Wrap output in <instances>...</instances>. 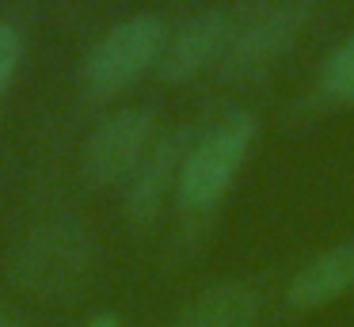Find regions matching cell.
Instances as JSON below:
<instances>
[{
	"label": "cell",
	"mask_w": 354,
	"mask_h": 327,
	"mask_svg": "<svg viewBox=\"0 0 354 327\" xmlns=\"http://www.w3.org/2000/svg\"><path fill=\"white\" fill-rule=\"evenodd\" d=\"M95 266V243L80 221L54 217L35 225L12 259V274L27 293L39 297H77Z\"/></svg>",
	"instance_id": "1"
},
{
	"label": "cell",
	"mask_w": 354,
	"mask_h": 327,
	"mask_svg": "<svg viewBox=\"0 0 354 327\" xmlns=\"http://www.w3.org/2000/svg\"><path fill=\"white\" fill-rule=\"evenodd\" d=\"M255 137H259V118L252 111H232L217 126L202 129L183 160V171H179V187H176L179 209L183 213L214 209L236 183L240 167L248 164Z\"/></svg>",
	"instance_id": "2"
},
{
	"label": "cell",
	"mask_w": 354,
	"mask_h": 327,
	"mask_svg": "<svg viewBox=\"0 0 354 327\" xmlns=\"http://www.w3.org/2000/svg\"><path fill=\"white\" fill-rule=\"evenodd\" d=\"M168 35V23L153 12H138L130 19L115 23L107 35H100V42L88 50L84 65H80L84 88L100 99L133 88L145 73H156Z\"/></svg>",
	"instance_id": "3"
},
{
	"label": "cell",
	"mask_w": 354,
	"mask_h": 327,
	"mask_svg": "<svg viewBox=\"0 0 354 327\" xmlns=\"http://www.w3.org/2000/svg\"><path fill=\"white\" fill-rule=\"evenodd\" d=\"M308 12H313V0H263L255 12L240 15L229 50L217 65L221 76L248 80V76L267 73L301 35Z\"/></svg>",
	"instance_id": "4"
},
{
	"label": "cell",
	"mask_w": 354,
	"mask_h": 327,
	"mask_svg": "<svg viewBox=\"0 0 354 327\" xmlns=\"http://www.w3.org/2000/svg\"><path fill=\"white\" fill-rule=\"evenodd\" d=\"M156 111L149 106H118L111 111L100 126L92 129V137L84 141L80 152V175L88 187H115L126 183L138 164L145 160V152L156 141Z\"/></svg>",
	"instance_id": "5"
},
{
	"label": "cell",
	"mask_w": 354,
	"mask_h": 327,
	"mask_svg": "<svg viewBox=\"0 0 354 327\" xmlns=\"http://www.w3.org/2000/svg\"><path fill=\"white\" fill-rule=\"evenodd\" d=\"M194 141H198L194 126H179L171 133H160L153 141V149L145 152V160L138 164V171L126 179V213L138 228H149L164 213L168 198L179 187V171H183V160Z\"/></svg>",
	"instance_id": "6"
},
{
	"label": "cell",
	"mask_w": 354,
	"mask_h": 327,
	"mask_svg": "<svg viewBox=\"0 0 354 327\" xmlns=\"http://www.w3.org/2000/svg\"><path fill=\"white\" fill-rule=\"evenodd\" d=\"M236 12L229 8H206V12L183 19L176 30L168 35V46L160 53V65L156 76L164 84H187L209 65H221L225 50L232 42V30H236Z\"/></svg>",
	"instance_id": "7"
},
{
	"label": "cell",
	"mask_w": 354,
	"mask_h": 327,
	"mask_svg": "<svg viewBox=\"0 0 354 327\" xmlns=\"http://www.w3.org/2000/svg\"><path fill=\"white\" fill-rule=\"evenodd\" d=\"M346 293H354V240H343L308 259L286 286V304L293 312H316Z\"/></svg>",
	"instance_id": "8"
},
{
	"label": "cell",
	"mask_w": 354,
	"mask_h": 327,
	"mask_svg": "<svg viewBox=\"0 0 354 327\" xmlns=\"http://www.w3.org/2000/svg\"><path fill=\"white\" fill-rule=\"evenodd\" d=\"M255 324H259V297L244 281H214L176 319V327H255Z\"/></svg>",
	"instance_id": "9"
},
{
	"label": "cell",
	"mask_w": 354,
	"mask_h": 327,
	"mask_svg": "<svg viewBox=\"0 0 354 327\" xmlns=\"http://www.w3.org/2000/svg\"><path fill=\"white\" fill-rule=\"evenodd\" d=\"M320 95L328 99V103H339V106L354 103V30L320 65Z\"/></svg>",
	"instance_id": "10"
},
{
	"label": "cell",
	"mask_w": 354,
	"mask_h": 327,
	"mask_svg": "<svg viewBox=\"0 0 354 327\" xmlns=\"http://www.w3.org/2000/svg\"><path fill=\"white\" fill-rule=\"evenodd\" d=\"M19 61H24V38H19V30L12 23H0V99L16 80Z\"/></svg>",
	"instance_id": "11"
},
{
	"label": "cell",
	"mask_w": 354,
	"mask_h": 327,
	"mask_svg": "<svg viewBox=\"0 0 354 327\" xmlns=\"http://www.w3.org/2000/svg\"><path fill=\"white\" fill-rule=\"evenodd\" d=\"M84 327H122L118 324V316H111V312H103V316H95V319H88Z\"/></svg>",
	"instance_id": "12"
},
{
	"label": "cell",
	"mask_w": 354,
	"mask_h": 327,
	"mask_svg": "<svg viewBox=\"0 0 354 327\" xmlns=\"http://www.w3.org/2000/svg\"><path fill=\"white\" fill-rule=\"evenodd\" d=\"M0 327H24V324L16 316H8V312H0Z\"/></svg>",
	"instance_id": "13"
}]
</instances>
